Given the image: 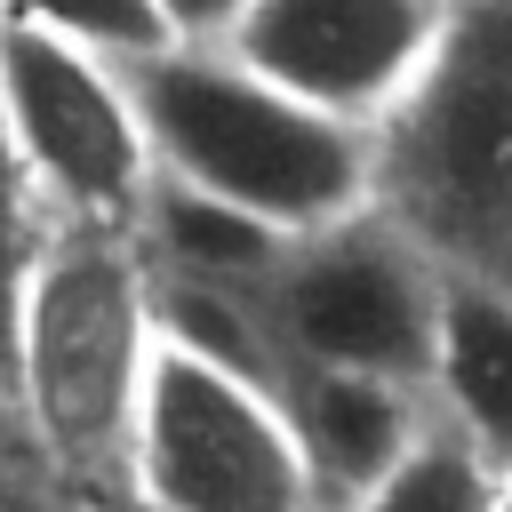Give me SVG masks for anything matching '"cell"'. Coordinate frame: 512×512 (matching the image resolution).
I'll use <instances>...</instances> for the list:
<instances>
[{
	"mask_svg": "<svg viewBox=\"0 0 512 512\" xmlns=\"http://www.w3.org/2000/svg\"><path fill=\"white\" fill-rule=\"evenodd\" d=\"M160 184L248 208L296 240L376 208V136L344 128L224 48H168L128 72Z\"/></svg>",
	"mask_w": 512,
	"mask_h": 512,
	"instance_id": "obj_2",
	"label": "cell"
},
{
	"mask_svg": "<svg viewBox=\"0 0 512 512\" xmlns=\"http://www.w3.org/2000/svg\"><path fill=\"white\" fill-rule=\"evenodd\" d=\"M40 248H48L40 184L24 168V144H16V120H8V88H0V384H8V344H16V312H24Z\"/></svg>",
	"mask_w": 512,
	"mask_h": 512,
	"instance_id": "obj_13",
	"label": "cell"
},
{
	"mask_svg": "<svg viewBox=\"0 0 512 512\" xmlns=\"http://www.w3.org/2000/svg\"><path fill=\"white\" fill-rule=\"evenodd\" d=\"M496 464L472 448V440H456L448 424H432L360 504H344V512H496Z\"/></svg>",
	"mask_w": 512,
	"mask_h": 512,
	"instance_id": "obj_11",
	"label": "cell"
},
{
	"mask_svg": "<svg viewBox=\"0 0 512 512\" xmlns=\"http://www.w3.org/2000/svg\"><path fill=\"white\" fill-rule=\"evenodd\" d=\"M496 512H512V472H504V480H496Z\"/></svg>",
	"mask_w": 512,
	"mask_h": 512,
	"instance_id": "obj_15",
	"label": "cell"
},
{
	"mask_svg": "<svg viewBox=\"0 0 512 512\" xmlns=\"http://www.w3.org/2000/svg\"><path fill=\"white\" fill-rule=\"evenodd\" d=\"M0 392H8V384H0Z\"/></svg>",
	"mask_w": 512,
	"mask_h": 512,
	"instance_id": "obj_17",
	"label": "cell"
},
{
	"mask_svg": "<svg viewBox=\"0 0 512 512\" xmlns=\"http://www.w3.org/2000/svg\"><path fill=\"white\" fill-rule=\"evenodd\" d=\"M144 224H152V248H160L168 280L216 288V296H264L280 280V264L296 256V232H280L248 208H224L208 192H184V184H160Z\"/></svg>",
	"mask_w": 512,
	"mask_h": 512,
	"instance_id": "obj_10",
	"label": "cell"
},
{
	"mask_svg": "<svg viewBox=\"0 0 512 512\" xmlns=\"http://www.w3.org/2000/svg\"><path fill=\"white\" fill-rule=\"evenodd\" d=\"M376 216L440 280L512 296V0H448L416 88L376 120Z\"/></svg>",
	"mask_w": 512,
	"mask_h": 512,
	"instance_id": "obj_1",
	"label": "cell"
},
{
	"mask_svg": "<svg viewBox=\"0 0 512 512\" xmlns=\"http://www.w3.org/2000/svg\"><path fill=\"white\" fill-rule=\"evenodd\" d=\"M0 88L40 200H56L80 232H112V240L120 224H144L160 192V160L120 64L0 16Z\"/></svg>",
	"mask_w": 512,
	"mask_h": 512,
	"instance_id": "obj_6",
	"label": "cell"
},
{
	"mask_svg": "<svg viewBox=\"0 0 512 512\" xmlns=\"http://www.w3.org/2000/svg\"><path fill=\"white\" fill-rule=\"evenodd\" d=\"M152 8H160L176 48H232V32H240V16L256 0H152Z\"/></svg>",
	"mask_w": 512,
	"mask_h": 512,
	"instance_id": "obj_14",
	"label": "cell"
},
{
	"mask_svg": "<svg viewBox=\"0 0 512 512\" xmlns=\"http://www.w3.org/2000/svg\"><path fill=\"white\" fill-rule=\"evenodd\" d=\"M0 16L32 24V32H56V40L120 64V72H136V64H152V56L176 48L152 0H0Z\"/></svg>",
	"mask_w": 512,
	"mask_h": 512,
	"instance_id": "obj_12",
	"label": "cell"
},
{
	"mask_svg": "<svg viewBox=\"0 0 512 512\" xmlns=\"http://www.w3.org/2000/svg\"><path fill=\"white\" fill-rule=\"evenodd\" d=\"M24 512H80V504H24Z\"/></svg>",
	"mask_w": 512,
	"mask_h": 512,
	"instance_id": "obj_16",
	"label": "cell"
},
{
	"mask_svg": "<svg viewBox=\"0 0 512 512\" xmlns=\"http://www.w3.org/2000/svg\"><path fill=\"white\" fill-rule=\"evenodd\" d=\"M440 24L448 0H256L224 56H240L296 104L376 136V120L416 88Z\"/></svg>",
	"mask_w": 512,
	"mask_h": 512,
	"instance_id": "obj_7",
	"label": "cell"
},
{
	"mask_svg": "<svg viewBox=\"0 0 512 512\" xmlns=\"http://www.w3.org/2000/svg\"><path fill=\"white\" fill-rule=\"evenodd\" d=\"M128 480L152 512H328L280 384L160 344Z\"/></svg>",
	"mask_w": 512,
	"mask_h": 512,
	"instance_id": "obj_4",
	"label": "cell"
},
{
	"mask_svg": "<svg viewBox=\"0 0 512 512\" xmlns=\"http://www.w3.org/2000/svg\"><path fill=\"white\" fill-rule=\"evenodd\" d=\"M432 392H440V424L472 440L496 472H512V296L480 280L440 288Z\"/></svg>",
	"mask_w": 512,
	"mask_h": 512,
	"instance_id": "obj_9",
	"label": "cell"
},
{
	"mask_svg": "<svg viewBox=\"0 0 512 512\" xmlns=\"http://www.w3.org/2000/svg\"><path fill=\"white\" fill-rule=\"evenodd\" d=\"M288 424L312 456V480L328 496V512L360 504L432 424L416 408V384H384V376H328V368H288L280 376Z\"/></svg>",
	"mask_w": 512,
	"mask_h": 512,
	"instance_id": "obj_8",
	"label": "cell"
},
{
	"mask_svg": "<svg viewBox=\"0 0 512 512\" xmlns=\"http://www.w3.org/2000/svg\"><path fill=\"white\" fill-rule=\"evenodd\" d=\"M160 360V296L112 232L48 240L8 344V400L56 472H128L144 384Z\"/></svg>",
	"mask_w": 512,
	"mask_h": 512,
	"instance_id": "obj_3",
	"label": "cell"
},
{
	"mask_svg": "<svg viewBox=\"0 0 512 512\" xmlns=\"http://www.w3.org/2000/svg\"><path fill=\"white\" fill-rule=\"evenodd\" d=\"M440 288V264L368 208L336 232L296 240V256L264 288V328L280 344V368L432 384Z\"/></svg>",
	"mask_w": 512,
	"mask_h": 512,
	"instance_id": "obj_5",
	"label": "cell"
}]
</instances>
